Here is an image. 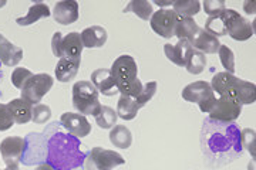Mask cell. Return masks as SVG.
I'll use <instances>...</instances> for the list:
<instances>
[{"instance_id": "1", "label": "cell", "mask_w": 256, "mask_h": 170, "mask_svg": "<svg viewBox=\"0 0 256 170\" xmlns=\"http://www.w3.org/2000/svg\"><path fill=\"white\" fill-rule=\"evenodd\" d=\"M78 138L56 134L48 139L47 162L53 169L68 170L76 168L78 162Z\"/></svg>"}, {"instance_id": "2", "label": "cell", "mask_w": 256, "mask_h": 170, "mask_svg": "<svg viewBox=\"0 0 256 170\" xmlns=\"http://www.w3.org/2000/svg\"><path fill=\"white\" fill-rule=\"evenodd\" d=\"M110 71L120 94L137 98L142 91V82L138 80V65L134 57L128 54L120 55L111 65Z\"/></svg>"}, {"instance_id": "3", "label": "cell", "mask_w": 256, "mask_h": 170, "mask_svg": "<svg viewBox=\"0 0 256 170\" xmlns=\"http://www.w3.org/2000/svg\"><path fill=\"white\" fill-rule=\"evenodd\" d=\"M73 107L82 115H96L101 108L98 91L90 81H77L73 85Z\"/></svg>"}, {"instance_id": "4", "label": "cell", "mask_w": 256, "mask_h": 170, "mask_svg": "<svg viewBox=\"0 0 256 170\" xmlns=\"http://www.w3.org/2000/svg\"><path fill=\"white\" fill-rule=\"evenodd\" d=\"M54 80L48 74H33L22 88V98L32 105L40 104V101L52 90Z\"/></svg>"}, {"instance_id": "5", "label": "cell", "mask_w": 256, "mask_h": 170, "mask_svg": "<svg viewBox=\"0 0 256 170\" xmlns=\"http://www.w3.org/2000/svg\"><path fill=\"white\" fill-rule=\"evenodd\" d=\"M124 163L126 159L118 152L96 146L86 159V170H112Z\"/></svg>"}, {"instance_id": "6", "label": "cell", "mask_w": 256, "mask_h": 170, "mask_svg": "<svg viewBox=\"0 0 256 170\" xmlns=\"http://www.w3.org/2000/svg\"><path fill=\"white\" fill-rule=\"evenodd\" d=\"M242 112V105L230 95H222L216 99L214 108L210 109V119L220 122H234L236 121Z\"/></svg>"}, {"instance_id": "7", "label": "cell", "mask_w": 256, "mask_h": 170, "mask_svg": "<svg viewBox=\"0 0 256 170\" xmlns=\"http://www.w3.org/2000/svg\"><path fill=\"white\" fill-rule=\"evenodd\" d=\"M178 20L180 16L172 9H160L151 16L150 24L160 37L171 38L175 36V27Z\"/></svg>"}, {"instance_id": "8", "label": "cell", "mask_w": 256, "mask_h": 170, "mask_svg": "<svg viewBox=\"0 0 256 170\" xmlns=\"http://www.w3.org/2000/svg\"><path fill=\"white\" fill-rule=\"evenodd\" d=\"M239 14L236 10L234 9H224L220 13H218L216 16L208 17V20L205 21V27L204 30L208 31L212 36L218 37L220 36H228V31L232 23L239 17Z\"/></svg>"}, {"instance_id": "9", "label": "cell", "mask_w": 256, "mask_h": 170, "mask_svg": "<svg viewBox=\"0 0 256 170\" xmlns=\"http://www.w3.org/2000/svg\"><path fill=\"white\" fill-rule=\"evenodd\" d=\"M24 152H26V139L22 136H9L0 142V155L6 166L18 165L23 159Z\"/></svg>"}, {"instance_id": "10", "label": "cell", "mask_w": 256, "mask_h": 170, "mask_svg": "<svg viewBox=\"0 0 256 170\" xmlns=\"http://www.w3.org/2000/svg\"><path fill=\"white\" fill-rule=\"evenodd\" d=\"M60 124L74 138H86L92 134V125L82 114L64 112L60 118Z\"/></svg>"}, {"instance_id": "11", "label": "cell", "mask_w": 256, "mask_h": 170, "mask_svg": "<svg viewBox=\"0 0 256 170\" xmlns=\"http://www.w3.org/2000/svg\"><path fill=\"white\" fill-rule=\"evenodd\" d=\"M53 18L62 26H68L76 23L80 17V7L76 0H62L54 4L52 11Z\"/></svg>"}, {"instance_id": "12", "label": "cell", "mask_w": 256, "mask_h": 170, "mask_svg": "<svg viewBox=\"0 0 256 170\" xmlns=\"http://www.w3.org/2000/svg\"><path fill=\"white\" fill-rule=\"evenodd\" d=\"M212 97H215V92L206 81H195L192 84H188L182 90V98L192 104H201Z\"/></svg>"}, {"instance_id": "13", "label": "cell", "mask_w": 256, "mask_h": 170, "mask_svg": "<svg viewBox=\"0 0 256 170\" xmlns=\"http://www.w3.org/2000/svg\"><path fill=\"white\" fill-rule=\"evenodd\" d=\"M192 48L200 51L202 54H215L218 53L220 47V41L218 37L212 36L208 31H205L204 28H198V31L195 33V36L190 40Z\"/></svg>"}, {"instance_id": "14", "label": "cell", "mask_w": 256, "mask_h": 170, "mask_svg": "<svg viewBox=\"0 0 256 170\" xmlns=\"http://www.w3.org/2000/svg\"><path fill=\"white\" fill-rule=\"evenodd\" d=\"M90 80H92L90 82L96 87V90L98 91V94H102L106 97H112L118 92L111 71L107 68H98L92 71Z\"/></svg>"}, {"instance_id": "15", "label": "cell", "mask_w": 256, "mask_h": 170, "mask_svg": "<svg viewBox=\"0 0 256 170\" xmlns=\"http://www.w3.org/2000/svg\"><path fill=\"white\" fill-rule=\"evenodd\" d=\"M226 95L234 97L240 105H252L256 101L255 84L238 78L236 82L234 84L232 90L229 91V94Z\"/></svg>"}, {"instance_id": "16", "label": "cell", "mask_w": 256, "mask_h": 170, "mask_svg": "<svg viewBox=\"0 0 256 170\" xmlns=\"http://www.w3.org/2000/svg\"><path fill=\"white\" fill-rule=\"evenodd\" d=\"M23 58V50L0 34V63L6 67H16Z\"/></svg>"}, {"instance_id": "17", "label": "cell", "mask_w": 256, "mask_h": 170, "mask_svg": "<svg viewBox=\"0 0 256 170\" xmlns=\"http://www.w3.org/2000/svg\"><path fill=\"white\" fill-rule=\"evenodd\" d=\"M63 58L72 60V61H82V36L77 31H72L63 37Z\"/></svg>"}, {"instance_id": "18", "label": "cell", "mask_w": 256, "mask_h": 170, "mask_svg": "<svg viewBox=\"0 0 256 170\" xmlns=\"http://www.w3.org/2000/svg\"><path fill=\"white\" fill-rule=\"evenodd\" d=\"M82 41L84 47L87 48H101L102 45H106L107 43V30L101 26H92L84 28L82 33Z\"/></svg>"}, {"instance_id": "19", "label": "cell", "mask_w": 256, "mask_h": 170, "mask_svg": "<svg viewBox=\"0 0 256 170\" xmlns=\"http://www.w3.org/2000/svg\"><path fill=\"white\" fill-rule=\"evenodd\" d=\"M6 105H8V109H9L12 117H13L14 124L24 125V124H28V122L32 121V109H33V105L28 104V101H24L23 98H16L12 99Z\"/></svg>"}, {"instance_id": "20", "label": "cell", "mask_w": 256, "mask_h": 170, "mask_svg": "<svg viewBox=\"0 0 256 170\" xmlns=\"http://www.w3.org/2000/svg\"><path fill=\"white\" fill-rule=\"evenodd\" d=\"M192 45L188 40H178L176 44H165L164 53L166 58L174 63L178 67H185V60H186V54L191 50Z\"/></svg>"}, {"instance_id": "21", "label": "cell", "mask_w": 256, "mask_h": 170, "mask_svg": "<svg viewBox=\"0 0 256 170\" xmlns=\"http://www.w3.org/2000/svg\"><path fill=\"white\" fill-rule=\"evenodd\" d=\"M255 34V30H254V24L246 20L245 17L239 16L229 28L228 36L236 41H246L250 37Z\"/></svg>"}, {"instance_id": "22", "label": "cell", "mask_w": 256, "mask_h": 170, "mask_svg": "<svg viewBox=\"0 0 256 170\" xmlns=\"http://www.w3.org/2000/svg\"><path fill=\"white\" fill-rule=\"evenodd\" d=\"M82 61H72L67 58H60L56 65V78L60 82H68L76 78Z\"/></svg>"}, {"instance_id": "23", "label": "cell", "mask_w": 256, "mask_h": 170, "mask_svg": "<svg viewBox=\"0 0 256 170\" xmlns=\"http://www.w3.org/2000/svg\"><path fill=\"white\" fill-rule=\"evenodd\" d=\"M50 14H52L50 7L47 6L46 3H40L38 1V3H34L33 6H30L28 14L23 16V17H18L16 20V23H18V26H30V24L37 23L40 18L48 17Z\"/></svg>"}, {"instance_id": "24", "label": "cell", "mask_w": 256, "mask_h": 170, "mask_svg": "<svg viewBox=\"0 0 256 170\" xmlns=\"http://www.w3.org/2000/svg\"><path fill=\"white\" fill-rule=\"evenodd\" d=\"M238 77H235L234 74H229V72H218L210 82V88L214 92H216L220 97L222 95H226L229 94V91L232 90L234 84L236 82Z\"/></svg>"}, {"instance_id": "25", "label": "cell", "mask_w": 256, "mask_h": 170, "mask_svg": "<svg viewBox=\"0 0 256 170\" xmlns=\"http://www.w3.org/2000/svg\"><path fill=\"white\" fill-rule=\"evenodd\" d=\"M141 107L136 102V99L131 97L121 95L117 102V117L124 119V121H132L138 115V111Z\"/></svg>"}, {"instance_id": "26", "label": "cell", "mask_w": 256, "mask_h": 170, "mask_svg": "<svg viewBox=\"0 0 256 170\" xmlns=\"http://www.w3.org/2000/svg\"><path fill=\"white\" fill-rule=\"evenodd\" d=\"M110 142L116 148L128 149L132 144V134L126 125H116L114 128H111Z\"/></svg>"}, {"instance_id": "27", "label": "cell", "mask_w": 256, "mask_h": 170, "mask_svg": "<svg viewBox=\"0 0 256 170\" xmlns=\"http://www.w3.org/2000/svg\"><path fill=\"white\" fill-rule=\"evenodd\" d=\"M206 67V57L205 54L200 53L196 50L191 48L188 54H186V60H185V68L190 74L198 75L201 74Z\"/></svg>"}, {"instance_id": "28", "label": "cell", "mask_w": 256, "mask_h": 170, "mask_svg": "<svg viewBox=\"0 0 256 170\" xmlns=\"http://www.w3.org/2000/svg\"><path fill=\"white\" fill-rule=\"evenodd\" d=\"M172 10L180 17L192 18L200 13L201 3L198 0H176L172 4Z\"/></svg>"}, {"instance_id": "29", "label": "cell", "mask_w": 256, "mask_h": 170, "mask_svg": "<svg viewBox=\"0 0 256 170\" xmlns=\"http://www.w3.org/2000/svg\"><path fill=\"white\" fill-rule=\"evenodd\" d=\"M198 23L194 18L180 17L176 27H175V36L178 37V40H191L195 36V33L198 31Z\"/></svg>"}, {"instance_id": "30", "label": "cell", "mask_w": 256, "mask_h": 170, "mask_svg": "<svg viewBox=\"0 0 256 170\" xmlns=\"http://www.w3.org/2000/svg\"><path fill=\"white\" fill-rule=\"evenodd\" d=\"M94 119H96V124L100 126L101 129H111V128L116 126L118 117H117V112L112 108L101 105L98 112L94 115Z\"/></svg>"}, {"instance_id": "31", "label": "cell", "mask_w": 256, "mask_h": 170, "mask_svg": "<svg viewBox=\"0 0 256 170\" xmlns=\"http://www.w3.org/2000/svg\"><path fill=\"white\" fill-rule=\"evenodd\" d=\"M126 13L127 11H132L136 16H138L140 18H142V20H150L151 16L154 14V9H152V3H150V1H146V0H132L130 4H128L126 10H124Z\"/></svg>"}, {"instance_id": "32", "label": "cell", "mask_w": 256, "mask_h": 170, "mask_svg": "<svg viewBox=\"0 0 256 170\" xmlns=\"http://www.w3.org/2000/svg\"><path fill=\"white\" fill-rule=\"evenodd\" d=\"M52 118V109L48 105H44V104H37V105H33V109H32V121L37 124V125H44L46 122L50 121Z\"/></svg>"}, {"instance_id": "33", "label": "cell", "mask_w": 256, "mask_h": 170, "mask_svg": "<svg viewBox=\"0 0 256 170\" xmlns=\"http://www.w3.org/2000/svg\"><path fill=\"white\" fill-rule=\"evenodd\" d=\"M218 54H220V64L224 65V68L226 70V72L234 74V71H235V54H234V51L229 48L228 45L220 44Z\"/></svg>"}, {"instance_id": "34", "label": "cell", "mask_w": 256, "mask_h": 170, "mask_svg": "<svg viewBox=\"0 0 256 170\" xmlns=\"http://www.w3.org/2000/svg\"><path fill=\"white\" fill-rule=\"evenodd\" d=\"M240 145L246 149L248 152L252 155V158L255 159L256 158V136H255V131L254 129H244L240 132Z\"/></svg>"}, {"instance_id": "35", "label": "cell", "mask_w": 256, "mask_h": 170, "mask_svg": "<svg viewBox=\"0 0 256 170\" xmlns=\"http://www.w3.org/2000/svg\"><path fill=\"white\" fill-rule=\"evenodd\" d=\"M156 87L158 85H156V81H150V82H146V85H142V91L140 92V95H138L137 98H134L140 107L142 108L146 102H150L151 99L154 98V95H156Z\"/></svg>"}, {"instance_id": "36", "label": "cell", "mask_w": 256, "mask_h": 170, "mask_svg": "<svg viewBox=\"0 0 256 170\" xmlns=\"http://www.w3.org/2000/svg\"><path fill=\"white\" fill-rule=\"evenodd\" d=\"M33 75V72L24 68V67H18L14 68L13 72H12V84L18 88V90H22L23 85L26 84V81Z\"/></svg>"}, {"instance_id": "37", "label": "cell", "mask_w": 256, "mask_h": 170, "mask_svg": "<svg viewBox=\"0 0 256 170\" xmlns=\"http://www.w3.org/2000/svg\"><path fill=\"white\" fill-rule=\"evenodd\" d=\"M13 125H14V121H13L10 111L8 109V105L0 102V132L9 131Z\"/></svg>"}, {"instance_id": "38", "label": "cell", "mask_w": 256, "mask_h": 170, "mask_svg": "<svg viewBox=\"0 0 256 170\" xmlns=\"http://www.w3.org/2000/svg\"><path fill=\"white\" fill-rule=\"evenodd\" d=\"M224 9H226L224 0H205V1H204V10H205V13H206L210 17L216 16V14L220 13Z\"/></svg>"}, {"instance_id": "39", "label": "cell", "mask_w": 256, "mask_h": 170, "mask_svg": "<svg viewBox=\"0 0 256 170\" xmlns=\"http://www.w3.org/2000/svg\"><path fill=\"white\" fill-rule=\"evenodd\" d=\"M62 44H63V34L60 31H56L53 34V38H52V51L54 54V57H58V60L63 58Z\"/></svg>"}, {"instance_id": "40", "label": "cell", "mask_w": 256, "mask_h": 170, "mask_svg": "<svg viewBox=\"0 0 256 170\" xmlns=\"http://www.w3.org/2000/svg\"><path fill=\"white\" fill-rule=\"evenodd\" d=\"M244 9L246 11V14H255V1H245Z\"/></svg>"}, {"instance_id": "41", "label": "cell", "mask_w": 256, "mask_h": 170, "mask_svg": "<svg viewBox=\"0 0 256 170\" xmlns=\"http://www.w3.org/2000/svg\"><path fill=\"white\" fill-rule=\"evenodd\" d=\"M154 4L160 6V7H166V6H171V7H172L174 1H161V0H156V1H154Z\"/></svg>"}, {"instance_id": "42", "label": "cell", "mask_w": 256, "mask_h": 170, "mask_svg": "<svg viewBox=\"0 0 256 170\" xmlns=\"http://www.w3.org/2000/svg\"><path fill=\"white\" fill-rule=\"evenodd\" d=\"M34 170H54V169H53L48 163H42V165H38Z\"/></svg>"}, {"instance_id": "43", "label": "cell", "mask_w": 256, "mask_h": 170, "mask_svg": "<svg viewBox=\"0 0 256 170\" xmlns=\"http://www.w3.org/2000/svg\"><path fill=\"white\" fill-rule=\"evenodd\" d=\"M4 170H20V169H18V165H9V166H6V169Z\"/></svg>"}, {"instance_id": "44", "label": "cell", "mask_w": 256, "mask_h": 170, "mask_svg": "<svg viewBox=\"0 0 256 170\" xmlns=\"http://www.w3.org/2000/svg\"><path fill=\"white\" fill-rule=\"evenodd\" d=\"M4 4H6V1H0V7H2V6H4Z\"/></svg>"}]
</instances>
